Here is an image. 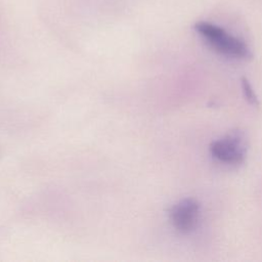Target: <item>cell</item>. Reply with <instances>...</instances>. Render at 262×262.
Returning a JSON list of instances; mask_svg holds the SVG:
<instances>
[{
    "label": "cell",
    "instance_id": "cell-1",
    "mask_svg": "<svg viewBox=\"0 0 262 262\" xmlns=\"http://www.w3.org/2000/svg\"><path fill=\"white\" fill-rule=\"evenodd\" d=\"M194 29L213 49L223 55L234 58L251 56L250 49L244 41L230 35L219 26L208 21H199L194 25Z\"/></svg>",
    "mask_w": 262,
    "mask_h": 262
},
{
    "label": "cell",
    "instance_id": "cell-4",
    "mask_svg": "<svg viewBox=\"0 0 262 262\" xmlns=\"http://www.w3.org/2000/svg\"><path fill=\"white\" fill-rule=\"evenodd\" d=\"M242 87H243V91H244L245 97L248 100V102L253 105H258L259 101L255 94V91L253 90L252 85L246 78H243V80H242Z\"/></svg>",
    "mask_w": 262,
    "mask_h": 262
},
{
    "label": "cell",
    "instance_id": "cell-3",
    "mask_svg": "<svg viewBox=\"0 0 262 262\" xmlns=\"http://www.w3.org/2000/svg\"><path fill=\"white\" fill-rule=\"evenodd\" d=\"M200 215V204L192 198H186L175 204L170 210V219L174 228L181 233L194 229Z\"/></svg>",
    "mask_w": 262,
    "mask_h": 262
},
{
    "label": "cell",
    "instance_id": "cell-2",
    "mask_svg": "<svg viewBox=\"0 0 262 262\" xmlns=\"http://www.w3.org/2000/svg\"><path fill=\"white\" fill-rule=\"evenodd\" d=\"M211 155L221 163L237 165L244 162L246 147L241 133H231L214 140L210 144Z\"/></svg>",
    "mask_w": 262,
    "mask_h": 262
}]
</instances>
